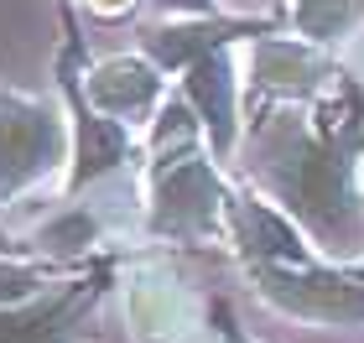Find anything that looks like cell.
Masks as SVG:
<instances>
[{
    "label": "cell",
    "mask_w": 364,
    "mask_h": 343,
    "mask_svg": "<svg viewBox=\"0 0 364 343\" xmlns=\"http://www.w3.org/2000/svg\"><path fill=\"white\" fill-rule=\"evenodd\" d=\"M37 286H42V271H37V266H16V260H0V302H26Z\"/></svg>",
    "instance_id": "obj_13"
},
{
    "label": "cell",
    "mask_w": 364,
    "mask_h": 343,
    "mask_svg": "<svg viewBox=\"0 0 364 343\" xmlns=\"http://www.w3.org/2000/svg\"><path fill=\"white\" fill-rule=\"evenodd\" d=\"M130 317H136V328H146V333H167L172 328V317H177V286L167 281H146V286H136L130 291Z\"/></svg>",
    "instance_id": "obj_12"
},
{
    "label": "cell",
    "mask_w": 364,
    "mask_h": 343,
    "mask_svg": "<svg viewBox=\"0 0 364 343\" xmlns=\"http://www.w3.org/2000/svg\"><path fill=\"white\" fill-rule=\"evenodd\" d=\"M359 16H364V0H296L287 21L296 26V37H307V42H343L349 31L359 26Z\"/></svg>",
    "instance_id": "obj_11"
},
{
    "label": "cell",
    "mask_w": 364,
    "mask_h": 343,
    "mask_svg": "<svg viewBox=\"0 0 364 343\" xmlns=\"http://www.w3.org/2000/svg\"><path fill=\"white\" fill-rule=\"evenodd\" d=\"M260 297H271L276 307H287L296 317H318V322H364V286L343 281L333 271H318L307 260H260L250 266Z\"/></svg>",
    "instance_id": "obj_4"
},
{
    "label": "cell",
    "mask_w": 364,
    "mask_h": 343,
    "mask_svg": "<svg viewBox=\"0 0 364 343\" xmlns=\"http://www.w3.org/2000/svg\"><path fill=\"white\" fill-rule=\"evenodd\" d=\"M229 343H240V338H229Z\"/></svg>",
    "instance_id": "obj_17"
},
{
    "label": "cell",
    "mask_w": 364,
    "mask_h": 343,
    "mask_svg": "<svg viewBox=\"0 0 364 343\" xmlns=\"http://www.w3.org/2000/svg\"><path fill=\"white\" fill-rule=\"evenodd\" d=\"M0 250H6V239H0Z\"/></svg>",
    "instance_id": "obj_16"
},
{
    "label": "cell",
    "mask_w": 364,
    "mask_h": 343,
    "mask_svg": "<svg viewBox=\"0 0 364 343\" xmlns=\"http://www.w3.org/2000/svg\"><path fill=\"white\" fill-rule=\"evenodd\" d=\"M245 73H250L255 89L281 94V99H312V94H323L338 78L333 62L318 53V42L276 37V31H266V37H255L245 47Z\"/></svg>",
    "instance_id": "obj_5"
},
{
    "label": "cell",
    "mask_w": 364,
    "mask_h": 343,
    "mask_svg": "<svg viewBox=\"0 0 364 343\" xmlns=\"http://www.w3.org/2000/svg\"><path fill=\"white\" fill-rule=\"evenodd\" d=\"M266 21H245V16H235V21H208V16H182V21H161L146 31V58L156 62V68H188V62H198L203 53H213V47H229V42H255L266 37Z\"/></svg>",
    "instance_id": "obj_7"
},
{
    "label": "cell",
    "mask_w": 364,
    "mask_h": 343,
    "mask_svg": "<svg viewBox=\"0 0 364 343\" xmlns=\"http://www.w3.org/2000/svg\"><path fill=\"white\" fill-rule=\"evenodd\" d=\"M84 94L94 109H105L109 120H146L156 114L161 99H167V84H161V68L151 58H136V53H114L105 62H94L89 78H84Z\"/></svg>",
    "instance_id": "obj_6"
},
{
    "label": "cell",
    "mask_w": 364,
    "mask_h": 343,
    "mask_svg": "<svg viewBox=\"0 0 364 343\" xmlns=\"http://www.w3.org/2000/svg\"><path fill=\"white\" fill-rule=\"evenodd\" d=\"M68 125L42 99L0 94V203L21 198L31 183L68 161Z\"/></svg>",
    "instance_id": "obj_3"
},
{
    "label": "cell",
    "mask_w": 364,
    "mask_h": 343,
    "mask_svg": "<svg viewBox=\"0 0 364 343\" xmlns=\"http://www.w3.org/2000/svg\"><path fill=\"white\" fill-rule=\"evenodd\" d=\"M125 156H130L125 120H109L105 109H94L73 94V177H68V187H84L94 177H105Z\"/></svg>",
    "instance_id": "obj_9"
},
{
    "label": "cell",
    "mask_w": 364,
    "mask_h": 343,
    "mask_svg": "<svg viewBox=\"0 0 364 343\" xmlns=\"http://www.w3.org/2000/svg\"><path fill=\"white\" fill-rule=\"evenodd\" d=\"M224 214H229V192H224L219 172L203 161L198 146L193 151L156 156V167H151V203H146V219H151L156 234L198 239V234H213Z\"/></svg>",
    "instance_id": "obj_2"
},
{
    "label": "cell",
    "mask_w": 364,
    "mask_h": 343,
    "mask_svg": "<svg viewBox=\"0 0 364 343\" xmlns=\"http://www.w3.org/2000/svg\"><path fill=\"white\" fill-rule=\"evenodd\" d=\"M161 11H172V16H208L213 11V0H156Z\"/></svg>",
    "instance_id": "obj_14"
},
{
    "label": "cell",
    "mask_w": 364,
    "mask_h": 343,
    "mask_svg": "<svg viewBox=\"0 0 364 343\" xmlns=\"http://www.w3.org/2000/svg\"><path fill=\"white\" fill-rule=\"evenodd\" d=\"M354 120H328L318 114V125L276 114L260 136V177L281 198L287 214H296L312 234L323 239H359L364 208L354 198ZM354 250V244H349Z\"/></svg>",
    "instance_id": "obj_1"
},
{
    "label": "cell",
    "mask_w": 364,
    "mask_h": 343,
    "mask_svg": "<svg viewBox=\"0 0 364 343\" xmlns=\"http://www.w3.org/2000/svg\"><path fill=\"white\" fill-rule=\"evenodd\" d=\"M89 11H99V16H125L130 6H136V0H84Z\"/></svg>",
    "instance_id": "obj_15"
},
{
    "label": "cell",
    "mask_w": 364,
    "mask_h": 343,
    "mask_svg": "<svg viewBox=\"0 0 364 343\" xmlns=\"http://www.w3.org/2000/svg\"><path fill=\"white\" fill-rule=\"evenodd\" d=\"M235 58H229V47H213L203 53L198 62H188V84H182V99L198 109V120H203L208 141H213V156H229L235 151Z\"/></svg>",
    "instance_id": "obj_8"
},
{
    "label": "cell",
    "mask_w": 364,
    "mask_h": 343,
    "mask_svg": "<svg viewBox=\"0 0 364 343\" xmlns=\"http://www.w3.org/2000/svg\"><path fill=\"white\" fill-rule=\"evenodd\" d=\"M78 297H84V286H68L58 297L26 307V312H0V343H68Z\"/></svg>",
    "instance_id": "obj_10"
}]
</instances>
